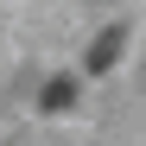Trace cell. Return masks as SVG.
Wrapping results in <instances>:
<instances>
[{
    "label": "cell",
    "mask_w": 146,
    "mask_h": 146,
    "mask_svg": "<svg viewBox=\"0 0 146 146\" xmlns=\"http://www.w3.org/2000/svg\"><path fill=\"white\" fill-rule=\"evenodd\" d=\"M121 44H127V32H121V26H108L102 38H95V44H89V70H108V64L121 57Z\"/></svg>",
    "instance_id": "cell-1"
},
{
    "label": "cell",
    "mask_w": 146,
    "mask_h": 146,
    "mask_svg": "<svg viewBox=\"0 0 146 146\" xmlns=\"http://www.w3.org/2000/svg\"><path fill=\"white\" fill-rule=\"evenodd\" d=\"M38 102L51 108V114H64L70 102H76V83H70V76H57V83H44V95H38Z\"/></svg>",
    "instance_id": "cell-2"
}]
</instances>
